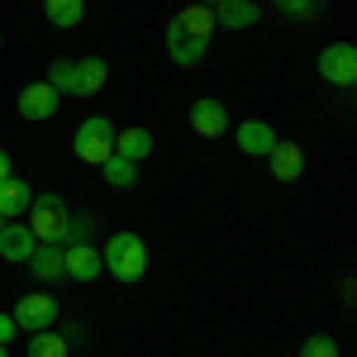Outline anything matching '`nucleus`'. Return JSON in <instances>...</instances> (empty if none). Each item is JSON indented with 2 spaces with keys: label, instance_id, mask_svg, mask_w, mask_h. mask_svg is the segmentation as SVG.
I'll return each instance as SVG.
<instances>
[{
  "label": "nucleus",
  "instance_id": "12",
  "mask_svg": "<svg viewBox=\"0 0 357 357\" xmlns=\"http://www.w3.org/2000/svg\"><path fill=\"white\" fill-rule=\"evenodd\" d=\"M262 162L272 167L276 181H301V176H305V153H301V143H286V138H276V148L262 158Z\"/></svg>",
  "mask_w": 357,
  "mask_h": 357
},
{
  "label": "nucleus",
  "instance_id": "10",
  "mask_svg": "<svg viewBox=\"0 0 357 357\" xmlns=\"http://www.w3.org/2000/svg\"><path fill=\"white\" fill-rule=\"evenodd\" d=\"M33 248H38V238L24 220H5V229H0V257L5 262H29Z\"/></svg>",
  "mask_w": 357,
  "mask_h": 357
},
{
  "label": "nucleus",
  "instance_id": "4",
  "mask_svg": "<svg viewBox=\"0 0 357 357\" xmlns=\"http://www.w3.org/2000/svg\"><path fill=\"white\" fill-rule=\"evenodd\" d=\"M24 224L33 229L38 243H62L67 238V224H72V210L62 205V195H33Z\"/></svg>",
  "mask_w": 357,
  "mask_h": 357
},
{
  "label": "nucleus",
  "instance_id": "23",
  "mask_svg": "<svg viewBox=\"0 0 357 357\" xmlns=\"http://www.w3.org/2000/svg\"><path fill=\"white\" fill-rule=\"evenodd\" d=\"M286 20H314L319 15V0H272Z\"/></svg>",
  "mask_w": 357,
  "mask_h": 357
},
{
  "label": "nucleus",
  "instance_id": "20",
  "mask_svg": "<svg viewBox=\"0 0 357 357\" xmlns=\"http://www.w3.org/2000/svg\"><path fill=\"white\" fill-rule=\"evenodd\" d=\"M100 172H105V181H110L114 191H129V186L138 181V162H129V158H119V153H114L110 162H100Z\"/></svg>",
  "mask_w": 357,
  "mask_h": 357
},
{
  "label": "nucleus",
  "instance_id": "5",
  "mask_svg": "<svg viewBox=\"0 0 357 357\" xmlns=\"http://www.w3.org/2000/svg\"><path fill=\"white\" fill-rule=\"evenodd\" d=\"M10 314H15L20 333H38V329H53L62 310H57V301L48 291H29V296H20V305H15Z\"/></svg>",
  "mask_w": 357,
  "mask_h": 357
},
{
  "label": "nucleus",
  "instance_id": "14",
  "mask_svg": "<svg viewBox=\"0 0 357 357\" xmlns=\"http://www.w3.org/2000/svg\"><path fill=\"white\" fill-rule=\"evenodd\" d=\"M29 272H33L38 286L62 281V243H38V248H33V257H29Z\"/></svg>",
  "mask_w": 357,
  "mask_h": 357
},
{
  "label": "nucleus",
  "instance_id": "11",
  "mask_svg": "<svg viewBox=\"0 0 357 357\" xmlns=\"http://www.w3.org/2000/svg\"><path fill=\"white\" fill-rule=\"evenodd\" d=\"M234 138H238V153H243V158H267L276 148V129L267 119H243V124L234 129Z\"/></svg>",
  "mask_w": 357,
  "mask_h": 357
},
{
  "label": "nucleus",
  "instance_id": "16",
  "mask_svg": "<svg viewBox=\"0 0 357 357\" xmlns=\"http://www.w3.org/2000/svg\"><path fill=\"white\" fill-rule=\"evenodd\" d=\"M114 153L129 158V162H143L153 153V134L143 124H129V129H114Z\"/></svg>",
  "mask_w": 357,
  "mask_h": 357
},
{
  "label": "nucleus",
  "instance_id": "28",
  "mask_svg": "<svg viewBox=\"0 0 357 357\" xmlns=\"http://www.w3.org/2000/svg\"><path fill=\"white\" fill-rule=\"evenodd\" d=\"M0 357H10V353H5V348H0Z\"/></svg>",
  "mask_w": 357,
  "mask_h": 357
},
{
  "label": "nucleus",
  "instance_id": "13",
  "mask_svg": "<svg viewBox=\"0 0 357 357\" xmlns=\"http://www.w3.org/2000/svg\"><path fill=\"white\" fill-rule=\"evenodd\" d=\"M210 15H215V29H257L262 20L257 0H220V5H210Z\"/></svg>",
  "mask_w": 357,
  "mask_h": 357
},
{
  "label": "nucleus",
  "instance_id": "9",
  "mask_svg": "<svg viewBox=\"0 0 357 357\" xmlns=\"http://www.w3.org/2000/svg\"><path fill=\"white\" fill-rule=\"evenodd\" d=\"M191 129L200 138H220L229 134V110H224V100H215V96H200L191 105Z\"/></svg>",
  "mask_w": 357,
  "mask_h": 357
},
{
  "label": "nucleus",
  "instance_id": "17",
  "mask_svg": "<svg viewBox=\"0 0 357 357\" xmlns=\"http://www.w3.org/2000/svg\"><path fill=\"white\" fill-rule=\"evenodd\" d=\"M105 82H110V67L100 57H82L77 62V96H100Z\"/></svg>",
  "mask_w": 357,
  "mask_h": 357
},
{
  "label": "nucleus",
  "instance_id": "1",
  "mask_svg": "<svg viewBox=\"0 0 357 357\" xmlns=\"http://www.w3.org/2000/svg\"><path fill=\"white\" fill-rule=\"evenodd\" d=\"M210 38H215V15L210 5H186L172 15L167 24V57L176 67H195L200 57L210 53Z\"/></svg>",
  "mask_w": 357,
  "mask_h": 357
},
{
  "label": "nucleus",
  "instance_id": "3",
  "mask_svg": "<svg viewBox=\"0 0 357 357\" xmlns=\"http://www.w3.org/2000/svg\"><path fill=\"white\" fill-rule=\"evenodd\" d=\"M114 129L119 124H114L110 114H86L82 124H77V134H72V153L91 167L110 162L114 158Z\"/></svg>",
  "mask_w": 357,
  "mask_h": 357
},
{
  "label": "nucleus",
  "instance_id": "15",
  "mask_svg": "<svg viewBox=\"0 0 357 357\" xmlns=\"http://www.w3.org/2000/svg\"><path fill=\"white\" fill-rule=\"evenodd\" d=\"M29 205H33L29 181L24 176H5V181H0V215H5V220H20Z\"/></svg>",
  "mask_w": 357,
  "mask_h": 357
},
{
  "label": "nucleus",
  "instance_id": "18",
  "mask_svg": "<svg viewBox=\"0 0 357 357\" xmlns=\"http://www.w3.org/2000/svg\"><path fill=\"white\" fill-rule=\"evenodd\" d=\"M43 20L53 29H77L86 20V0H43Z\"/></svg>",
  "mask_w": 357,
  "mask_h": 357
},
{
  "label": "nucleus",
  "instance_id": "8",
  "mask_svg": "<svg viewBox=\"0 0 357 357\" xmlns=\"http://www.w3.org/2000/svg\"><path fill=\"white\" fill-rule=\"evenodd\" d=\"M57 105H62V96H57L48 82H29L24 91H20V114H24V119H33V124L53 119Z\"/></svg>",
  "mask_w": 357,
  "mask_h": 357
},
{
  "label": "nucleus",
  "instance_id": "25",
  "mask_svg": "<svg viewBox=\"0 0 357 357\" xmlns=\"http://www.w3.org/2000/svg\"><path fill=\"white\" fill-rule=\"evenodd\" d=\"M5 176H15V162H10V153L0 148V181H5Z\"/></svg>",
  "mask_w": 357,
  "mask_h": 357
},
{
  "label": "nucleus",
  "instance_id": "2",
  "mask_svg": "<svg viewBox=\"0 0 357 357\" xmlns=\"http://www.w3.org/2000/svg\"><path fill=\"white\" fill-rule=\"evenodd\" d=\"M100 262H105V272H110L114 281H138V276L148 272V243H143L138 234H129V229H119V234L105 238Z\"/></svg>",
  "mask_w": 357,
  "mask_h": 357
},
{
  "label": "nucleus",
  "instance_id": "6",
  "mask_svg": "<svg viewBox=\"0 0 357 357\" xmlns=\"http://www.w3.org/2000/svg\"><path fill=\"white\" fill-rule=\"evenodd\" d=\"M319 77L329 86H353L357 82V48L353 43H329L319 53Z\"/></svg>",
  "mask_w": 357,
  "mask_h": 357
},
{
  "label": "nucleus",
  "instance_id": "19",
  "mask_svg": "<svg viewBox=\"0 0 357 357\" xmlns=\"http://www.w3.org/2000/svg\"><path fill=\"white\" fill-rule=\"evenodd\" d=\"M24 357H72V343L53 329H38V333H29Z\"/></svg>",
  "mask_w": 357,
  "mask_h": 357
},
{
  "label": "nucleus",
  "instance_id": "27",
  "mask_svg": "<svg viewBox=\"0 0 357 357\" xmlns=\"http://www.w3.org/2000/svg\"><path fill=\"white\" fill-rule=\"evenodd\" d=\"M0 229H5V215H0Z\"/></svg>",
  "mask_w": 357,
  "mask_h": 357
},
{
  "label": "nucleus",
  "instance_id": "7",
  "mask_svg": "<svg viewBox=\"0 0 357 357\" xmlns=\"http://www.w3.org/2000/svg\"><path fill=\"white\" fill-rule=\"evenodd\" d=\"M100 272H105L100 248H91V243H62V276H72V281H96Z\"/></svg>",
  "mask_w": 357,
  "mask_h": 357
},
{
  "label": "nucleus",
  "instance_id": "24",
  "mask_svg": "<svg viewBox=\"0 0 357 357\" xmlns=\"http://www.w3.org/2000/svg\"><path fill=\"white\" fill-rule=\"evenodd\" d=\"M15 333H20L15 314H0V348H10V343H15Z\"/></svg>",
  "mask_w": 357,
  "mask_h": 357
},
{
  "label": "nucleus",
  "instance_id": "26",
  "mask_svg": "<svg viewBox=\"0 0 357 357\" xmlns=\"http://www.w3.org/2000/svg\"><path fill=\"white\" fill-rule=\"evenodd\" d=\"M191 5H220V0H191Z\"/></svg>",
  "mask_w": 357,
  "mask_h": 357
},
{
  "label": "nucleus",
  "instance_id": "21",
  "mask_svg": "<svg viewBox=\"0 0 357 357\" xmlns=\"http://www.w3.org/2000/svg\"><path fill=\"white\" fill-rule=\"evenodd\" d=\"M43 82L53 86L57 96H77V62H72V57H57L53 67H48V77H43Z\"/></svg>",
  "mask_w": 357,
  "mask_h": 357
},
{
  "label": "nucleus",
  "instance_id": "22",
  "mask_svg": "<svg viewBox=\"0 0 357 357\" xmlns=\"http://www.w3.org/2000/svg\"><path fill=\"white\" fill-rule=\"evenodd\" d=\"M301 357H343V353H338V343H333L329 333H310L301 343Z\"/></svg>",
  "mask_w": 357,
  "mask_h": 357
}]
</instances>
